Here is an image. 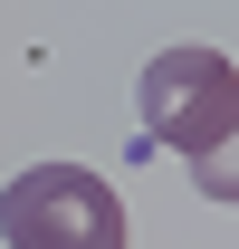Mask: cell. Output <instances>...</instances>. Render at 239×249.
<instances>
[{
	"instance_id": "cell-1",
	"label": "cell",
	"mask_w": 239,
	"mask_h": 249,
	"mask_svg": "<svg viewBox=\"0 0 239 249\" xmlns=\"http://www.w3.org/2000/svg\"><path fill=\"white\" fill-rule=\"evenodd\" d=\"M144 134L201 173L210 201H230V134H239V67L220 48H163L144 67Z\"/></svg>"
},
{
	"instance_id": "cell-2",
	"label": "cell",
	"mask_w": 239,
	"mask_h": 249,
	"mask_svg": "<svg viewBox=\"0 0 239 249\" xmlns=\"http://www.w3.org/2000/svg\"><path fill=\"white\" fill-rule=\"evenodd\" d=\"M10 249H124V192H105L86 163H29L0 192Z\"/></svg>"
}]
</instances>
